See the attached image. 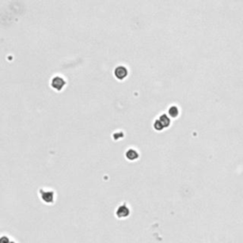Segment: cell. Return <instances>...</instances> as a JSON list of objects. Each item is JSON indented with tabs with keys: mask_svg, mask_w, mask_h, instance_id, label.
Instances as JSON below:
<instances>
[{
	"mask_svg": "<svg viewBox=\"0 0 243 243\" xmlns=\"http://www.w3.org/2000/svg\"><path fill=\"white\" fill-rule=\"evenodd\" d=\"M41 194V199L43 200V201L45 203L51 204L54 201V193L52 191H45V190H41L40 191Z\"/></svg>",
	"mask_w": 243,
	"mask_h": 243,
	"instance_id": "cell-1",
	"label": "cell"
},
{
	"mask_svg": "<svg viewBox=\"0 0 243 243\" xmlns=\"http://www.w3.org/2000/svg\"><path fill=\"white\" fill-rule=\"evenodd\" d=\"M129 213H130V211L126 205H122L117 209L116 216L120 219H124V218H127L129 216Z\"/></svg>",
	"mask_w": 243,
	"mask_h": 243,
	"instance_id": "cell-2",
	"label": "cell"
},
{
	"mask_svg": "<svg viewBox=\"0 0 243 243\" xmlns=\"http://www.w3.org/2000/svg\"><path fill=\"white\" fill-rule=\"evenodd\" d=\"M52 86L57 89V90H60V89H62V87L64 86L65 85V82L62 78H60V77H55L53 80H52Z\"/></svg>",
	"mask_w": 243,
	"mask_h": 243,
	"instance_id": "cell-3",
	"label": "cell"
},
{
	"mask_svg": "<svg viewBox=\"0 0 243 243\" xmlns=\"http://www.w3.org/2000/svg\"><path fill=\"white\" fill-rule=\"evenodd\" d=\"M115 75L118 79H124L126 76L127 75V71L126 69V68L124 67H119L116 68L115 70Z\"/></svg>",
	"mask_w": 243,
	"mask_h": 243,
	"instance_id": "cell-4",
	"label": "cell"
},
{
	"mask_svg": "<svg viewBox=\"0 0 243 243\" xmlns=\"http://www.w3.org/2000/svg\"><path fill=\"white\" fill-rule=\"evenodd\" d=\"M126 157L127 158V160L129 161H135L139 158V154L135 149H128L126 153Z\"/></svg>",
	"mask_w": 243,
	"mask_h": 243,
	"instance_id": "cell-5",
	"label": "cell"
},
{
	"mask_svg": "<svg viewBox=\"0 0 243 243\" xmlns=\"http://www.w3.org/2000/svg\"><path fill=\"white\" fill-rule=\"evenodd\" d=\"M160 122L161 123V125L163 126V127H168L171 124V121H170V118L167 116L166 114H162L160 116L159 118Z\"/></svg>",
	"mask_w": 243,
	"mask_h": 243,
	"instance_id": "cell-6",
	"label": "cell"
},
{
	"mask_svg": "<svg viewBox=\"0 0 243 243\" xmlns=\"http://www.w3.org/2000/svg\"><path fill=\"white\" fill-rule=\"evenodd\" d=\"M179 110L178 108V106L176 105H172L170 106V108L168 109V115L172 118H176L179 116Z\"/></svg>",
	"mask_w": 243,
	"mask_h": 243,
	"instance_id": "cell-7",
	"label": "cell"
},
{
	"mask_svg": "<svg viewBox=\"0 0 243 243\" xmlns=\"http://www.w3.org/2000/svg\"><path fill=\"white\" fill-rule=\"evenodd\" d=\"M154 128H155L156 130H158V131H161V130H162V129L164 128L159 119L155 121V123H154Z\"/></svg>",
	"mask_w": 243,
	"mask_h": 243,
	"instance_id": "cell-8",
	"label": "cell"
},
{
	"mask_svg": "<svg viewBox=\"0 0 243 243\" xmlns=\"http://www.w3.org/2000/svg\"><path fill=\"white\" fill-rule=\"evenodd\" d=\"M0 243H10L9 237H7V236H1V237H0Z\"/></svg>",
	"mask_w": 243,
	"mask_h": 243,
	"instance_id": "cell-9",
	"label": "cell"
},
{
	"mask_svg": "<svg viewBox=\"0 0 243 243\" xmlns=\"http://www.w3.org/2000/svg\"><path fill=\"white\" fill-rule=\"evenodd\" d=\"M10 243H15L14 241H10Z\"/></svg>",
	"mask_w": 243,
	"mask_h": 243,
	"instance_id": "cell-10",
	"label": "cell"
}]
</instances>
